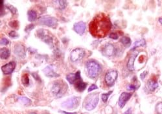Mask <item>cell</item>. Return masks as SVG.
Masks as SVG:
<instances>
[{
  "label": "cell",
  "instance_id": "obj_1",
  "mask_svg": "<svg viewBox=\"0 0 162 114\" xmlns=\"http://www.w3.org/2000/svg\"><path fill=\"white\" fill-rule=\"evenodd\" d=\"M112 28V23L107 15L101 13L97 15L90 24L89 29L94 37L103 38L106 37Z\"/></svg>",
  "mask_w": 162,
  "mask_h": 114
},
{
  "label": "cell",
  "instance_id": "obj_17",
  "mask_svg": "<svg viewBox=\"0 0 162 114\" xmlns=\"http://www.w3.org/2000/svg\"><path fill=\"white\" fill-rule=\"evenodd\" d=\"M43 72H44L45 75L46 76L49 78H54V77H59V74H57L54 71L53 68L51 66H48L46 67L43 70Z\"/></svg>",
  "mask_w": 162,
  "mask_h": 114
},
{
  "label": "cell",
  "instance_id": "obj_26",
  "mask_svg": "<svg viewBox=\"0 0 162 114\" xmlns=\"http://www.w3.org/2000/svg\"><path fill=\"white\" fill-rule=\"evenodd\" d=\"M21 81L24 86H27L29 84V78L27 74H23L21 78Z\"/></svg>",
  "mask_w": 162,
  "mask_h": 114
},
{
  "label": "cell",
  "instance_id": "obj_34",
  "mask_svg": "<svg viewBox=\"0 0 162 114\" xmlns=\"http://www.w3.org/2000/svg\"><path fill=\"white\" fill-rule=\"evenodd\" d=\"M156 109H157V112L158 114H161V103L160 102L156 106Z\"/></svg>",
  "mask_w": 162,
  "mask_h": 114
},
{
  "label": "cell",
  "instance_id": "obj_22",
  "mask_svg": "<svg viewBox=\"0 0 162 114\" xmlns=\"http://www.w3.org/2000/svg\"><path fill=\"white\" fill-rule=\"evenodd\" d=\"M53 3L60 10L64 9L68 5L66 1H54Z\"/></svg>",
  "mask_w": 162,
  "mask_h": 114
},
{
  "label": "cell",
  "instance_id": "obj_21",
  "mask_svg": "<svg viewBox=\"0 0 162 114\" xmlns=\"http://www.w3.org/2000/svg\"><path fill=\"white\" fill-rule=\"evenodd\" d=\"M145 45H146V42H145V40L144 39L138 40L134 43L132 47L131 48V50H135L136 48H138L139 47H145Z\"/></svg>",
  "mask_w": 162,
  "mask_h": 114
},
{
  "label": "cell",
  "instance_id": "obj_31",
  "mask_svg": "<svg viewBox=\"0 0 162 114\" xmlns=\"http://www.w3.org/2000/svg\"><path fill=\"white\" fill-rule=\"evenodd\" d=\"M137 89V87L134 84H130L127 86V89L129 91H135Z\"/></svg>",
  "mask_w": 162,
  "mask_h": 114
},
{
  "label": "cell",
  "instance_id": "obj_23",
  "mask_svg": "<svg viewBox=\"0 0 162 114\" xmlns=\"http://www.w3.org/2000/svg\"><path fill=\"white\" fill-rule=\"evenodd\" d=\"M27 16H28V19L30 22L34 21L37 18V12L33 10H30L27 12Z\"/></svg>",
  "mask_w": 162,
  "mask_h": 114
},
{
  "label": "cell",
  "instance_id": "obj_33",
  "mask_svg": "<svg viewBox=\"0 0 162 114\" xmlns=\"http://www.w3.org/2000/svg\"><path fill=\"white\" fill-rule=\"evenodd\" d=\"M34 28V26L33 24H30V25L27 26L26 28V31H31L32 29Z\"/></svg>",
  "mask_w": 162,
  "mask_h": 114
},
{
  "label": "cell",
  "instance_id": "obj_3",
  "mask_svg": "<svg viewBox=\"0 0 162 114\" xmlns=\"http://www.w3.org/2000/svg\"><path fill=\"white\" fill-rule=\"evenodd\" d=\"M99 100V95L97 93L89 95L86 98L84 102L85 109L88 111L95 109L97 106Z\"/></svg>",
  "mask_w": 162,
  "mask_h": 114
},
{
  "label": "cell",
  "instance_id": "obj_28",
  "mask_svg": "<svg viewBox=\"0 0 162 114\" xmlns=\"http://www.w3.org/2000/svg\"><path fill=\"white\" fill-rule=\"evenodd\" d=\"M6 7H7V8L8 9H9L10 11L12 12V14L14 15V14H16V13H17V9H16L14 7L12 6V5H7Z\"/></svg>",
  "mask_w": 162,
  "mask_h": 114
},
{
  "label": "cell",
  "instance_id": "obj_9",
  "mask_svg": "<svg viewBox=\"0 0 162 114\" xmlns=\"http://www.w3.org/2000/svg\"><path fill=\"white\" fill-rule=\"evenodd\" d=\"M85 56V51L82 48H76L71 51L70 59L71 61L77 62L84 58Z\"/></svg>",
  "mask_w": 162,
  "mask_h": 114
},
{
  "label": "cell",
  "instance_id": "obj_16",
  "mask_svg": "<svg viewBox=\"0 0 162 114\" xmlns=\"http://www.w3.org/2000/svg\"><path fill=\"white\" fill-rule=\"evenodd\" d=\"M158 81L150 79L147 81L146 85V89L149 92H153L158 88Z\"/></svg>",
  "mask_w": 162,
  "mask_h": 114
},
{
  "label": "cell",
  "instance_id": "obj_40",
  "mask_svg": "<svg viewBox=\"0 0 162 114\" xmlns=\"http://www.w3.org/2000/svg\"><path fill=\"white\" fill-rule=\"evenodd\" d=\"M159 22H160V24H161V18H160V19H159Z\"/></svg>",
  "mask_w": 162,
  "mask_h": 114
},
{
  "label": "cell",
  "instance_id": "obj_11",
  "mask_svg": "<svg viewBox=\"0 0 162 114\" xmlns=\"http://www.w3.org/2000/svg\"><path fill=\"white\" fill-rule=\"evenodd\" d=\"M73 29L77 33L80 35H82L86 30V24L84 22L81 21L77 22L73 26Z\"/></svg>",
  "mask_w": 162,
  "mask_h": 114
},
{
  "label": "cell",
  "instance_id": "obj_29",
  "mask_svg": "<svg viewBox=\"0 0 162 114\" xmlns=\"http://www.w3.org/2000/svg\"><path fill=\"white\" fill-rule=\"evenodd\" d=\"M0 44H1V45L6 46L9 44V40L7 39H6V38H3V39H1V41H0Z\"/></svg>",
  "mask_w": 162,
  "mask_h": 114
},
{
  "label": "cell",
  "instance_id": "obj_27",
  "mask_svg": "<svg viewBox=\"0 0 162 114\" xmlns=\"http://www.w3.org/2000/svg\"><path fill=\"white\" fill-rule=\"evenodd\" d=\"M112 93V91H110V92H108V93H104V94L102 95V96H101V97H102V100L104 103L107 102V100H108L109 96Z\"/></svg>",
  "mask_w": 162,
  "mask_h": 114
},
{
  "label": "cell",
  "instance_id": "obj_32",
  "mask_svg": "<svg viewBox=\"0 0 162 114\" xmlns=\"http://www.w3.org/2000/svg\"><path fill=\"white\" fill-rule=\"evenodd\" d=\"M109 37L110 38V39L117 40L118 39V35L116 33H112L110 34Z\"/></svg>",
  "mask_w": 162,
  "mask_h": 114
},
{
  "label": "cell",
  "instance_id": "obj_24",
  "mask_svg": "<svg viewBox=\"0 0 162 114\" xmlns=\"http://www.w3.org/2000/svg\"><path fill=\"white\" fill-rule=\"evenodd\" d=\"M121 42L126 47H130L131 44V39L128 37H123L121 39Z\"/></svg>",
  "mask_w": 162,
  "mask_h": 114
},
{
  "label": "cell",
  "instance_id": "obj_37",
  "mask_svg": "<svg viewBox=\"0 0 162 114\" xmlns=\"http://www.w3.org/2000/svg\"><path fill=\"white\" fill-rule=\"evenodd\" d=\"M32 74V76H33L34 77V78L36 80H40V78H39V77H38V76H37V74H36V73H33V74Z\"/></svg>",
  "mask_w": 162,
  "mask_h": 114
},
{
  "label": "cell",
  "instance_id": "obj_10",
  "mask_svg": "<svg viewBox=\"0 0 162 114\" xmlns=\"http://www.w3.org/2000/svg\"><path fill=\"white\" fill-rule=\"evenodd\" d=\"M132 95V93H126V92H123V93L121 94L119 99V106L121 108H123L125 106L126 103L130 99Z\"/></svg>",
  "mask_w": 162,
  "mask_h": 114
},
{
  "label": "cell",
  "instance_id": "obj_2",
  "mask_svg": "<svg viewBox=\"0 0 162 114\" xmlns=\"http://www.w3.org/2000/svg\"><path fill=\"white\" fill-rule=\"evenodd\" d=\"M87 74L88 76L93 79L97 78L101 72V66L98 63L95 61H88L86 65Z\"/></svg>",
  "mask_w": 162,
  "mask_h": 114
},
{
  "label": "cell",
  "instance_id": "obj_14",
  "mask_svg": "<svg viewBox=\"0 0 162 114\" xmlns=\"http://www.w3.org/2000/svg\"><path fill=\"white\" fill-rule=\"evenodd\" d=\"M14 54L16 56L20 57L21 58H25L26 56V49L23 45L21 44H16L14 47Z\"/></svg>",
  "mask_w": 162,
  "mask_h": 114
},
{
  "label": "cell",
  "instance_id": "obj_12",
  "mask_svg": "<svg viewBox=\"0 0 162 114\" xmlns=\"http://www.w3.org/2000/svg\"><path fill=\"white\" fill-rule=\"evenodd\" d=\"M16 63L14 61L9 62V63L3 65L1 67V70L5 74H10L14 71L16 67Z\"/></svg>",
  "mask_w": 162,
  "mask_h": 114
},
{
  "label": "cell",
  "instance_id": "obj_15",
  "mask_svg": "<svg viewBox=\"0 0 162 114\" xmlns=\"http://www.w3.org/2000/svg\"><path fill=\"white\" fill-rule=\"evenodd\" d=\"M103 54L104 56L111 57L115 53V48L112 44H107L103 49Z\"/></svg>",
  "mask_w": 162,
  "mask_h": 114
},
{
  "label": "cell",
  "instance_id": "obj_4",
  "mask_svg": "<svg viewBox=\"0 0 162 114\" xmlns=\"http://www.w3.org/2000/svg\"><path fill=\"white\" fill-rule=\"evenodd\" d=\"M67 89L68 86L65 83V82L62 81H58L53 83V86H52L51 91L53 95L59 98L64 95L65 91H67Z\"/></svg>",
  "mask_w": 162,
  "mask_h": 114
},
{
  "label": "cell",
  "instance_id": "obj_13",
  "mask_svg": "<svg viewBox=\"0 0 162 114\" xmlns=\"http://www.w3.org/2000/svg\"><path fill=\"white\" fill-rule=\"evenodd\" d=\"M66 79L71 84H75L79 80H81V72L77 71L76 73H70V74L67 75Z\"/></svg>",
  "mask_w": 162,
  "mask_h": 114
},
{
  "label": "cell",
  "instance_id": "obj_7",
  "mask_svg": "<svg viewBox=\"0 0 162 114\" xmlns=\"http://www.w3.org/2000/svg\"><path fill=\"white\" fill-rule=\"evenodd\" d=\"M39 23L42 25L55 28L57 26V24H58V21L54 17L44 16V17H42L39 19Z\"/></svg>",
  "mask_w": 162,
  "mask_h": 114
},
{
  "label": "cell",
  "instance_id": "obj_36",
  "mask_svg": "<svg viewBox=\"0 0 162 114\" xmlns=\"http://www.w3.org/2000/svg\"><path fill=\"white\" fill-rule=\"evenodd\" d=\"M147 74V72H144L141 73V75H140V76H141V80H143V79H144V78L145 77V76H146Z\"/></svg>",
  "mask_w": 162,
  "mask_h": 114
},
{
  "label": "cell",
  "instance_id": "obj_30",
  "mask_svg": "<svg viewBox=\"0 0 162 114\" xmlns=\"http://www.w3.org/2000/svg\"><path fill=\"white\" fill-rule=\"evenodd\" d=\"M9 36L11 37V38H13V39H15V38H17L18 37V34L16 33L15 31H10L9 33Z\"/></svg>",
  "mask_w": 162,
  "mask_h": 114
},
{
  "label": "cell",
  "instance_id": "obj_38",
  "mask_svg": "<svg viewBox=\"0 0 162 114\" xmlns=\"http://www.w3.org/2000/svg\"><path fill=\"white\" fill-rule=\"evenodd\" d=\"M123 114H132V110H131L130 108V109H128V110L126 111V112Z\"/></svg>",
  "mask_w": 162,
  "mask_h": 114
},
{
  "label": "cell",
  "instance_id": "obj_25",
  "mask_svg": "<svg viewBox=\"0 0 162 114\" xmlns=\"http://www.w3.org/2000/svg\"><path fill=\"white\" fill-rule=\"evenodd\" d=\"M18 101L20 103L25 105H29L31 103V100H30L29 98L25 97H21L18 98Z\"/></svg>",
  "mask_w": 162,
  "mask_h": 114
},
{
  "label": "cell",
  "instance_id": "obj_8",
  "mask_svg": "<svg viewBox=\"0 0 162 114\" xmlns=\"http://www.w3.org/2000/svg\"><path fill=\"white\" fill-rule=\"evenodd\" d=\"M117 76L118 74L116 70H112L107 72L105 75V78H104V80H105L106 85L110 87L113 86L115 81L117 80Z\"/></svg>",
  "mask_w": 162,
  "mask_h": 114
},
{
  "label": "cell",
  "instance_id": "obj_20",
  "mask_svg": "<svg viewBox=\"0 0 162 114\" xmlns=\"http://www.w3.org/2000/svg\"><path fill=\"white\" fill-rule=\"evenodd\" d=\"M10 51L7 48H2L0 50V57L2 59H7L9 58Z\"/></svg>",
  "mask_w": 162,
  "mask_h": 114
},
{
  "label": "cell",
  "instance_id": "obj_19",
  "mask_svg": "<svg viewBox=\"0 0 162 114\" xmlns=\"http://www.w3.org/2000/svg\"><path fill=\"white\" fill-rule=\"evenodd\" d=\"M75 87L76 89L79 91L82 92L85 90V89L87 87V83L84 82V81H82V80H79L77 82H76L75 83Z\"/></svg>",
  "mask_w": 162,
  "mask_h": 114
},
{
  "label": "cell",
  "instance_id": "obj_6",
  "mask_svg": "<svg viewBox=\"0 0 162 114\" xmlns=\"http://www.w3.org/2000/svg\"><path fill=\"white\" fill-rule=\"evenodd\" d=\"M38 37L42 39L43 42H45L47 44L51 46L53 44V37L49 33L48 30L45 29H39L37 31Z\"/></svg>",
  "mask_w": 162,
  "mask_h": 114
},
{
  "label": "cell",
  "instance_id": "obj_18",
  "mask_svg": "<svg viewBox=\"0 0 162 114\" xmlns=\"http://www.w3.org/2000/svg\"><path fill=\"white\" fill-rule=\"evenodd\" d=\"M138 51H135V52H134L132 54V56H130V59H129V60L127 63V67L128 70H131V71H133L134 70V61H135V59L136 58L137 56H138Z\"/></svg>",
  "mask_w": 162,
  "mask_h": 114
},
{
  "label": "cell",
  "instance_id": "obj_41",
  "mask_svg": "<svg viewBox=\"0 0 162 114\" xmlns=\"http://www.w3.org/2000/svg\"><path fill=\"white\" fill-rule=\"evenodd\" d=\"M30 114H36V113H30Z\"/></svg>",
  "mask_w": 162,
  "mask_h": 114
},
{
  "label": "cell",
  "instance_id": "obj_39",
  "mask_svg": "<svg viewBox=\"0 0 162 114\" xmlns=\"http://www.w3.org/2000/svg\"><path fill=\"white\" fill-rule=\"evenodd\" d=\"M60 112H62L63 113H65V114H76V113H68L66 112H64V111H61Z\"/></svg>",
  "mask_w": 162,
  "mask_h": 114
},
{
  "label": "cell",
  "instance_id": "obj_35",
  "mask_svg": "<svg viewBox=\"0 0 162 114\" xmlns=\"http://www.w3.org/2000/svg\"><path fill=\"white\" fill-rule=\"evenodd\" d=\"M97 86H96V85H95V84H93V85H92L90 87V88H88V92H91V91H93V90H95V89H97Z\"/></svg>",
  "mask_w": 162,
  "mask_h": 114
},
{
  "label": "cell",
  "instance_id": "obj_5",
  "mask_svg": "<svg viewBox=\"0 0 162 114\" xmlns=\"http://www.w3.org/2000/svg\"><path fill=\"white\" fill-rule=\"evenodd\" d=\"M79 102H80V98L73 97L70 98L63 102L62 106L69 110H74L79 106Z\"/></svg>",
  "mask_w": 162,
  "mask_h": 114
}]
</instances>
